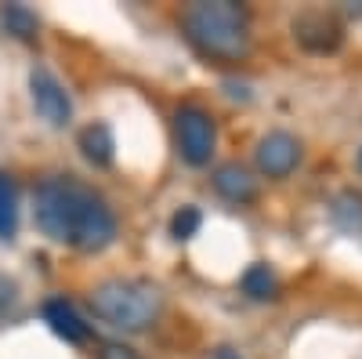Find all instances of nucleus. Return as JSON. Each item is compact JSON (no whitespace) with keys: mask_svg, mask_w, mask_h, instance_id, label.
I'll return each mask as SVG.
<instances>
[{"mask_svg":"<svg viewBox=\"0 0 362 359\" xmlns=\"http://www.w3.org/2000/svg\"><path fill=\"white\" fill-rule=\"evenodd\" d=\"M29 95H33L37 113L47 120L51 127H66L69 120H73V102H69L66 87L58 84L54 73H47V69L37 66L33 73H29Z\"/></svg>","mask_w":362,"mask_h":359,"instance_id":"nucleus-5","label":"nucleus"},{"mask_svg":"<svg viewBox=\"0 0 362 359\" xmlns=\"http://www.w3.org/2000/svg\"><path fill=\"white\" fill-rule=\"evenodd\" d=\"M33 218L47 239L69 244L83 254H98L116 239L112 207L95 189L80 186L76 178H47V182H40Z\"/></svg>","mask_w":362,"mask_h":359,"instance_id":"nucleus-1","label":"nucleus"},{"mask_svg":"<svg viewBox=\"0 0 362 359\" xmlns=\"http://www.w3.org/2000/svg\"><path fill=\"white\" fill-rule=\"evenodd\" d=\"M181 29L214 62H243L250 55V11L235 0H196L181 11Z\"/></svg>","mask_w":362,"mask_h":359,"instance_id":"nucleus-2","label":"nucleus"},{"mask_svg":"<svg viewBox=\"0 0 362 359\" xmlns=\"http://www.w3.org/2000/svg\"><path fill=\"white\" fill-rule=\"evenodd\" d=\"M358 167H362V153H358Z\"/></svg>","mask_w":362,"mask_h":359,"instance_id":"nucleus-19","label":"nucleus"},{"mask_svg":"<svg viewBox=\"0 0 362 359\" xmlns=\"http://www.w3.org/2000/svg\"><path fill=\"white\" fill-rule=\"evenodd\" d=\"M174 135H177V153H181L185 164H192V167H206L210 164L214 145H218V127H214V116H210L203 106L177 109Z\"/></svg>","mask_w":362,"mask_h":359,"instance_id":"nucleus-4","label":"nucleus"},{"mask_svg":"<svg viewBox=\"0 0 362 359\" xmlns=\"http://www.w3.org/2000/svg\"><path fill=\"white\" fill-rule=\"evenodd\" d=\"M257 167H261V174H268V178H286L293 167H297V160H300V142L293 138V135H286V131H268L261 142H257Z\"/></svg>","mask_w":362,"mask_h":359,"instance_id":"nucleus-6","label":"nucleus"},{"mask_svg":"<svg viewBox=\"0 0 362 359\" xmlns=\"http://www.w3.org/2000/svg\"><path fill=\"white\" fill-rule=\"evenodd\" d=\"M203 225V215H199V207H181V211L170 218V236L174 239H192Z\"/></svg>","mask_w":362,"mask_h":359,"instance_id":"nucleus-15","label":"nucleus"},{"mask_svg":"<svg viewBox=\"0 0 362 359\" xmlns=\"http://www.w3.org/2000/svg\"><path fill=\"white\" fill-rule=\"evenodd\" d=\"M44 323L51 326V334L62 338L66 345H83L90 338V326L83 323V316L66 302V297H51L44 305Z\"/></svg>","mask_w":362,"mask_h":359,"instance_id":"nucleus-8","label":"nucleus"},{"mask_svg":"<svg viewBox=\"0 0 362 359\" xmlns=\"http://www.w3.org/2000/svg\"><path fill=\"white\" fill-rule=\"evenodd\" d=\"M11 302H15V283L8 276H0V316L11 309Z\"/></svg>","mask_w":362,"mask_h":359,"instance_id":"nucleus-16","label":"nucleus"},{"mask_svg":"<svg viewBox=\"0 0 362 359\" xmlns=\"http://www.w3.org/2000/svg\"><path fill=\"white\" fill-rule=\"evenodd\" d=\"M214 359H239V352H235V348H228V345H221V348L214 352Z\"/></svg>","mask_w":362,"mask_h":359,"instance_id":"nucleus-18","label":"nucleus"},{"mask_svg":"<svg viewBox=\"0 0 362 359\" xmlns=\"http://www.w3.org/2000/svg\"><path fill=\"white\" fill-rule=\"evenodd\" d=\"M334 222H337L344 232H362V196H355V193L337 196V203H334Z\"/></svg>","mask_w":362,"mask_h":359,"instance_id":"nucleus-14","label":"nucleus"},{"mask_svg":"<svg viewBox=\"0 0 362 359\" xmlns=\"http://www.w3.org/2000/svg\"><path fill=\"white\" fill-rule=\"evenodd\" d=\"M80 149H83V160L95 164V167H109L112 156H116V142H112V131L105 124H90L80 131Z\"/></svg>","mask_w":362,"mask_h":359,"instance_id":"nucleus-10","label":"nucleus"},{"mask_svg":"<svg viewBox=\"0 0 362 359\" xmlns=\"http://www.w3.org/2000/svg\"><path fill=\"white\" fill-rule=\"evenodd\" d=\"M102 359H141L134 348H127V345H105L102 348Z\"/></svg>","mask_w":362,"mask_h":359,"instance_id":"nucleus-17","label":"nucleus"},{"mask_svg":"<svg viewBox=\"0 0 362 359\" xmlns=\"http://www.w3.org/2000/svg\"><path fill=\"white\" fill-rule=\"evenodd\" d=\"M4 29L15 37V40H37L40 33V18L33 8H25V4H4Z\"/></svg>","mask_w":362,"mask_h":359,"instance_id":"nucleus-11","label":"nucleus"},{"mask_svg":"<svg viewBox=\"0 0 362 359\" xmlns=\"http://www.w3.org/2000/svg\"><path fill=\"white\" fill-rule=\"evenodd\" d=\"M90 309L116 331H145L163 312V294L145 280H105L90 290Z\"/></svg>","mask_w":362,"mask_h":359,"instance_id":"nucleus-3","label":"nucleus"},{"mask_svg":"<svg viewBox=\"0 0 362 359\" xmlns=\"http://www.w3.org/2000/svg\"><path fill=\"white\" fill-rule=\"evenodd\" d=\"M239 287H243V294H250L254 302H268V297H276V290H279V280L272 276V268L268 265H250L247 273H243V280H239Z\"/></svg>","mask_w":362,"mask_h":359,"instance_id":"nucleus-13","label":"nucleus"},{"mask_svg":"<svg viewBox=\"0 0 362 359\" xmlns=\"http://www.w3.org/2000/svg\"><path fill=\"white\" fill-rule=\"evenodd\" d=\"M18 232V189L8 174H0V239H15Z\"/></svg>","mask_w":362,"mask_h":359,"instance_id":"nucleus-12","label":"nucleus"},{"mask_svg":"<svg viewBox=\"0 0 362 359\" xmlns=\"http://www.w3.org/2000/svg\"><path fill=\"white\" fill-rule=\"evenodd\" d=\"M214 189L228 200V203H250L257 196V178L239 167V164H225L214 171Z\"/></svg>","mask_w":362,"mask_h":359,"instance_id":"nucleus-9","label":"nucleus"},{"mask_svg":"<svg viewBox=\"0 0 362 359\" xmlns=\"http://www.w3.org/2000/svg\"><path fill=\"white\" fill-rule=\"evenodd\" d=\"M293 37L308 51H334L344 33H341V22L329 18L326 11H305L300 18H293Z\"/></svg>","mask_w":362,"mask_h":359,"instance_id":"nucleus-7","label":"nucleus"}]
</instances>
